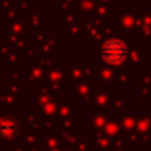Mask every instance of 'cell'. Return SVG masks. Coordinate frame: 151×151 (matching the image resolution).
Segmentation results:
<instances>
[{"instance_id": "6da1fadb", "label": "cell", "mask_w": 151, "mask_h": 151, "mask_svg": "<svg viewBox=\"0 0 151 151\" xmlns=\"http://www.w3.org/2000/svg\"><path fill=\"white\" fill-rule=\"evenodd\" d=\"M101 54H102V59L106 62L119 65V63H122L127 59V46L119 39H112V41H107L104 44Z\"/></svg>"}, {"instance_id": "7a4b0ae2", "label": "cell", "mask_w": 151, "mask_h": 151, "mask_svg": "<svg viewBox=\"0 0 151 151\" xmlns=\"http://www.w3.org/2000/svg\"><path fill=\"white\" fill-rule=\"evenodd\" d=\"M17 132H18V125L13 119H5V120L0 124V133L12 137V135H15Z\"/></svg>"}]
</instances>
